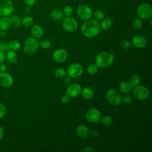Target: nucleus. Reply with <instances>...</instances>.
<instances>
[{
    "label": "nucleus",
    "mask_w": 152,
    "mask_h": 152,
    "mask_svg": "<svg viewBox=\"0 0 152 152\" xmlns=\"http://www.w3.org/2000/svg\"><path fill=\"white\" fill-rule=\"evenodd\" d=\"M82 34L86 37L91 38L96 36L100 31L101 28L99 21L94 19L85 20L81 28Z\"/></svg>",
    "instance_id": "f257e3e1"
},
{
    "label": "nucleus",
    "mask_w": 152,
    "mask_h": 152,
    "mask_svg": "<svg viewBox=\"0 0 152 152\" xmlns=\"http://www.w3.org/2000/svg\"><path fill=\"white\" fill-rule=\"evenodd\" d=\"M114 61L113 55L109 52H103L99 53L95 58V64L100 68H107Z\"/></svg>",
    "instance_id": "f03ea898"
},
{
    "label": "nucleus",
    "mask_w": 152,
    "mask_h": 152,
    "mask_svg": "<svg viewBox=\"0 0 152 152\" xmlns=\"http://www.w3.org/2000/svg\"><path fill=\"white\" fill-rule=\"evenodd\" d=\"M39 42L37 39L34 37H28L27 38L23 45L24 51L26 54L31 55L35 53L39 48Z\"/></svg>",
    "instance_id": "7ed1b4c3"
},
{
    "label": "nucleus",
    "mask_w": 152,
    "mask_h": 152,
    "mask_svg": "<svg viewBox=\"0 0 152 152\" xmlns=\"http://www.w3.org/2000/svg\"><path fill=\"white\" fill-rule=\"evenodd\" d=\"M137 14L138 17L141 20L150 19L152 15L151 7L147 3H142L138 6Z\"/></svg>",
    "instance_id": "20e7f679"
},
{
    "label": "nucleus",
    "mask_w": 152,
    "mask_h": 152,
    "mask_svg": "<svg viewBox=\"0 0 152 152\" xmlns=\"http://www.w3.org/2000/svg\"><path fill=\"white\" fill-rule=\"evenodd\" d=\"M133 96L137 100L142 101L147 99L150 95L149 90L147 87L143 86L138 85L133 87Z\"/></svg>",
    "instance_id": "39448f33"
},
{
    "label": "nucleus",
    "mask_w": 152,
    "mask_h": 152,
    "mask_svg": "<svg viewBox=\"0 0 152 152\" xmlns=\"http://www.w3.org/2000/svg\"><path fill=\"white\" fill-rule=\"evenodd\" d=\"M83 72V66L77 62H74L69 65L66 73L69 77L72 78H77L80 77Z\"/></svg>",
    "instance_id": "423d86ee"
},
{
    "label": "nucleus",
    "mask_w": 152,
    "mask_h": 152,
    "mask_svg": "<svg viewBox=\"0 0 152 152\" xmlns=\"http://www.w3.org/2000/svg\"><path fill=\"white\" fill-rule=\"evenodd\" d=\"M77 14L79 18L85 21L91 18L93 15V11L88 5L81 4L77 8Z\"/></svg>",
    "instance_id": "0eeeda50"
},
{
    "label": "nucleus",
    "mask_w": 152,
    "mask_h": 152,
    "mask_svg": "<svg viewBox=\"0 0 152 152\" xmlns=\"http://www.w3.org/2000/svg\"><path fill=\"white\" fill-rule=\"evenodd\" d=\"M121 96L119 92L114 89H109L106 94V97L107 102L112 106L119 105L122 100Z\"/></svg>",
    "instance_id": "6e6552de"
},
{
    "label": "nucleus",
    "mask_w": 152,
    "mask_h": 152,
    "mask_svg": "<svg viewBox=\"0 0 152 152\" xmlns=\"http://www.w3.org/2000/svg\"><path fill=\"white\" fill-rule=\"evenodd\" d=\"M62 27L68 32H74L78 28L77 21L71 16L63 18L62 21Z\"/></svg>",
    "instance_id": "1a4fd4ad"
},
{
    "label": "nucleus",
    "mask_w": 152,
    "mask_h": 152,
    "mask_svg": "<svg viewBox=\"0 0 152 152\" xmlns=\"http://www.w3.org/2000/svg\"><path fill=\"white\" fill-rule=\"evenodd\" d=\"M14 11V5L11 0H0V16H8Z\"/></svg>",
    "instance_id": "9d476101"
},
{
    "label": "nucleus",
    "mask_w": 152,
    "mask_h": 152,
    "mask_svg": "<svg viewBox=\"0 0 152 152\" xmlns=\"http://www.w3.org/2000/svg\"><path fill=\"white\" fill-rule=\"evenodd\" d=\"M101 113L96 108H91L88 109L86 113V119L87 121L91 123H97L100 121Z\"/></svg>",
    "instance_id": "9b49d317"
},
{
    "label": "nucleus",
    "mask_w": 152,
    "mask_h": 152,
    "mask_svg": "<svg viewBox=\"0 0 152 152\" xmlns=\"http://www.w3.org/2000/svg\"><path fill=\"white\" fill-rule=\"evenodd\" d=\"M81 90V87L78 83H71L68 86L66 89V94L70 98H74L80 94Z\"/></svg>",
    "instance_id": "f8f14e48"
},
{
    "label": "nucleus",
    "mask_w": 152,
    "mask_h": 152,
    "mask_svg": "<svg viewBox=\"0 0 152 152\" xmlns=\"http://www.w3.org/2000/svg\"><path fill=\"white\" fill-rule=\"evenodd\" d=\"M14 83L11 75L5 72L0 73V86L2 87L8 88L11 87Z\"/></svg>",
    "instance_id": "ddd939ff"
},
{
    "label": "nucleus",
    "mask_w": 152,
    "mask_h": 152,
    "mask_svg": "<svg viewBox=\"0 0 152 152\" xmlns=\"http://www.w3.org/2000/svg\"><path fill=\"white\" fill-rule=\"evenodd\" d=\"M52 58L55 62L59 63L63 62L66 60L68 58V53L63 49H58L53 52Z\"/></svg>",
    "instance_id": "4468645a"
},
{
    "label": "nucleus",
    "mask_w": 152,
    "mask_h": 152,
    "mask_svg": "<svg viewBox=\"0 0 152 152\" xmlns=\"http://www.w3.org/2000/svg\"><path fill=\"white\" fill-rule=\"evenodd\" d=\"M131 43L135 47L137 48H143L147 45V41L143 36L137 34L132 38Z\"/></svg>",
    "instance_id": "2eb2a0df"
},
{
    "label": "nucleus",
    "mask_w": 152,
    "mask_h": 152,
    "mask_svg": "<svg viewBox=\"0 0 152 152\" xmlns=\"http://www.w3.org/2000/svg\"><path fill=\"white\" fill-rule=\"evenodd\" d=\"M31 34L36 39H40L44 34V30L42 27L39 24L33 25L31 27Z\"/></svg>",
    "instance_id": "dca6fc26"
},
{
    "label": "nucleus",
    "mask_w": 152,
    "mask_h": 152,
    "mask_svg": "<svg viewBox=\"0 0 152 152\" xmlns=\"http://www.w3.org/2000/svg\"><path fill=\"white\" fill-rule=\"evenodd\" d=\"M76 133L80 138L85 139L90 135V130L87 126L84 125H80L76 128Z\"/></svg>",
    "instance_id": "f3484780"
},
{
    "label": "nucleus",
    "mask_w": 152,
    "mask_h": 152,
    "mask_svg": "<svg viewBox=\"0 0 152 152\" xmlns=\"http://www.w3.org/2000/svg\"><path fill=\"white\" fill-rule=\"evenodd\" d=\"M12 26V22L11 18L5 16L0 18V30L5 31L10 28Z\"/></svg>",
    "instance_id": "a211bd4d"
},
{
    "label": "nucleus",
    "mask_w": 152,
    "mask_h": 152,
    "mask_svg": "<svg viewBox=\"0 0 152 152\" xmlns=\"http://www.w3.org/2000/svg\"><path fill=\"white\" fill-rule=\"evenodd\" d=\"M81 97L85 99V100H90L91 98H93L94 96V91L92 88L88 87H86L81 88V92H80Z\"/></svg>",
    "instance_id": "6ab92c4d"
},
{
    "label": "nucleus",
    "mask_w": 152,
    "mask_h": 152,
    "mask_svg": "<svg viewBox=\"0 0 152 152\" xmlns=\"http://www.w3.org/2000/svg\"><path fill=\"white\" fill-rule=\"evenodd\" d=\"M64 17V14L63 11L59 8L54 9L50 12V17L53 20L56 21L62 20Z\"/></svg>",
    "instance_id": "aec40b11"
},
{
    "label": "nucleus",
    "mask_w": 152,
    "mask_h": 152,
    "mask_svg": "<svg viewBox=\"0 0 152 152\" xmlns=\"http://www.w3.org/2000/svg\"><path fill=\"white\" fill-rule=\"evenodd\" d=\"M133 87L129 81H122L119 84V89L123 93H128L132 90Z\"/></svg>",
    "instance_id": "412c9836"
},
{
    "label": "nucleus",
    "mask_w": 152,
    "mask_h": 152,
    "mask_svg": "<svg viewBox=\"0 0 152 152\" xmlns=\"http://www.w3.org/2000/svg\"><path fill=\"white\" fill-rule=\"evenodd\" d=\"M112 20L109 17H104L103 20H101V23L100 24L101 29L103 30H109L112 26Z\"/></svg>",
    "instance_id": "4be33fe9"
},
{
    "label": "nucleus",
    "mask_w": 152,
    "mask_h": 152,
    "mask_svg": "<svg viewBox=\"0 0 152 152\" xmlns=\"http://www.w3.org/2000/svg\"><path fill=\"white\" fill-rule=\"evenodd\" d=\"M5 58L10 63H14L17 59V55L15 51L8 50L5 55Z\"/></svg>",
    "instance_id": "5701e85b"
},
{
    "label": "nucleus",
    "mask_w": 152,
    "mask_h": 152,
    "mask_svg": "<svg viewBox=\"0 0 152 152\" xmlns=\"http://www.w3.org/2000/svg\"><path fill=\"white\" fill-rule=\"evenodd\" d=\"M21 24L26 27H30L34 24V20L31 16L27 15L22 18Z\"/></svg>",
    "instance_id": "b1692460"
},
{
    "label": "nucleus",
    "mask_w": 152,
    "mask_h": 152,
    "mask_svg": "<svg viewBox=\"0 0 152 152\" xmlns=\"http://www.w3.org/2000/svg\"><path fill=\"white\" fill-rule=\"evenodd\" d=\"M100 121L102 125L104 126H109L112 124L113 119L109 115H105L102 118H100Z\"/></svg>",
    "instance_id": "393cba45"
},
{
    "label": "nucleus",
    "mask_w": 152,
    "mask_h": 152,
    "mask_svg": "<svg viewBox=\"0 0 152 152\" xmlns=\"http://www.w3.org/2000/svg\"><path fill=\"white\" fill-rule=\"evenodd\" d=\"M11 19L12 25L14 27L18 28V27H20V26L21 25V20L18 15H13L11 17Z\"/></svg>",
    "instance_id": "a878e982"
},
{
    "label": "nucleus",
    "mask_w": 152,
    "mask_h": 152,
    "mask_svg": "<svg viewBox=\"0 0 152 152\" xmlns=\"http://www.w3.org/2000/svg\"><path fill=\"white\" fill-rule=\"evenodd\" d=\"M129 82L130 83V84L134 87H135V86H137L140 84V78L138 76V75L133 74V75H131V77L129 78Z\"/></svg>",
    "instance_id": "bb28decb"
},
{
    "label": "nucleus",
    "mask_w": 152,
    "mask_h": 152,
    "mask_svg": "<svg viewBox=\"0 0 152 152\" xmlns=\"http://www.w3.org/2000/svg\"><path fill=\"white\" fill-rule=\"evenodd\" d=\"M92 16H93L94 20L99 21H101L102 20H103L104 18V14L102 11L97 10L95 11L94 12H93Z\"/></svg>",
    "instance_id": "cd10ccee"
},
{
    "label": "nucleus",
    "mask_w": 152,
    "mask_h": 152,
    "mask_svg": "<svg viewBox=\"0 0 152 152\" xmlns=\"http://www.w3.org/2000/svg\"><path fill=\"white\" fill-rule=\"evenodd\" d=\"M10 49L13 51L18 50L21 48L20 43L17 40H12L9 43Z\"/></svg>",
    "instance_id": "c85d7f7f"
},
{
    "label": "nucleus",
    "mask_w": 152,
    "mask_h": 152,
    "mask_svg": "<svg viewBox=\"0 0 152 152\" xmlns=\"http://www.w3.org/2000/svg\"><path fill=\"white\" fill-rule=\"evenodd\" d=\"M132 26L134 28L139 30L141 29L143 26V23L141 19L138 17L135 18L132 21Z\"/></svg>",
    "instance_id": "c756f323"
},
{
    "label": "nucleus",
    "mask_w": 152,
    "mask_h": 152,
    "mask_svg": "<svg viewBox=\"0 0 152 152\" xmlns=\"http://www.w3.org/2000/svg\"><path fill=\"white\" fill-rule=\"evenodd\" d=\"M87 71L90 75H94L97 72L98 66L96 64H91L87 66Z\"/></svg>",
    "instance_id": "7c9ffc66"
},
{
    "label": "nucleus",
    "mask_w": 152,
    "mask_h": 152,
    "mask_svg": "<svg viewBox=\"0 0 152 152\" xmlns=\"http://www.w3.org/2000/svg\"><path fill=\"white\" fill-rule=\"evenodd\" d=\"M39 46L43 49H48L51 47L52 43L48 39H43L39 42Z\"/></svg>",
    "instance_id": "2f4dec72"
},
{
    "label": "nucleus",
    "mask_w": 152,
    "mask_h": 152,
    "mask_svg": "<svg viewBox=\"0 0 152 152\" xmlns=\"http://www.w3.org/2000/svg\"><path fill=\"white\" fill-rule=\"evenodd\" d=\"M55 75L58 78H64L66 75V71L62 68H58L55 70Z\"/></svg>",
    "instance_id": "473e14b6"
},
{
    "label": "nucleus",
    "mask_w": 152,
    "mask_h": 152,
    "mask_svg": "<svg viewBox=\"0 0 152 152\" xmlns=\"http://www.w3.org/2000/svg\"><path fill=\"white\" fill-rule=\"evenodd\" d=\"M62 11L66 17H69L73 14V9L70 5L65 6Z\"/></svg>",
    "instance_id": "72a5a7b5"
},
{
    "label": "nucleus",
    "mask_w": 152,
    "mask_h": 152,
    "mask_svg": "<svg viewBox=\"0 0 152 152\" xmlns=\"http://www.w3.org/2000/svg\"><path fill=\"white\" fill-rule=\"evenodd\" d=\"M10 50L9 43L7 42H0V51L5 52V51H8Z\"/></svg>",
    "instance_id": "f704fd0d"
},
{
    "label": "nucleus",
    "mask_w": 152,
    "mask_h": 152,
    "mask_svg": "<svg viewBox=\"0 0 152 152\" xmlns=\"http://www.w3.org/2000/svg\"><path fill=\"white\" fill-rule=\"evenodd\" d=\"M120 46H121V48L122 50H126L129 49L131 48V43L130 42H129L128 40H124V41L121 42Z\"/></svg>",
    "instance_id": "c9c22d12"
},
{
    "label": "nucleus",
    "mask_w": 152,
    "mask_h": 152,
    "mask_svg": "<svg viewBox=\"0 0 152 152\" xmlns=\"http://www.w3.org/2000/svg\"><path fill=\"white\" fill-rule=\"evenodd\" d=\"M121 100L125 103H129L132 101V97L130 94L126 93L125 95L121 97Z\"/></svg>",
    "instance_id": "e433bc0d"
},
{
    "label": "nucleus",
    "mask_w": 152,
    "mask_h": 152,
    "mask_svg": "<svg viewBox=\"0 0 152 152\" xmlns=\"http://www.w3.org/2000/svg\"><path fill=\"white\" fill-rule=\"evenodd\" d=\"M6 108L4 104L0 103V119L3 118L6 114Z\"/></svg>",
    "instance_id": "4c0bfd02"
},
{
    "label": "nucleus",
    "mask_w": 152,
    "mask_h": 152,
    "mask_svg": "<svg viewBox=\"0 0 152 152\" xmlns=\"http://www.w3.org/2000/svg\"><path fill=\"white\" fill-rule=\"evenodd\" d=\"M61 102L63 104H67L70 100V97L67 95V94H65L62 97H61Z\"/></svg>",
    "instance_id": "58836bf2"
},
{
    "label": "nucleus",
    "mask_w": 152,
    "mask_h": 152,
    "mask_svg": "<svg viewBox=\"0 0 152 152\" xmlns=\"http://www.w3.org/2000/svg\"><path fill=\"white\" fill-rule=\"evenodd\" d=\"M64 83L65 85H66V86H68L69 84H70L71 83V81H72V78H71L70 77H69L68 75V76H65V77H64Z\"/></svg>",
    "instance_id": "ea45409f"
},
{
    "label": "nucleus",
    "mask_w": 152,
    "mask_h": 152,
    "mask_svg": "<svg viewBox=\"0 0 152 152\" xmlns=\"http://www.w3.org/2000/svg\"><path fill=\"white\" fill-rule=\"evenodd\" d=\"M23 1L27 5L32 6L36 3V0H23Z\"/></svg>",
    "instance_id": "a19ab883"
},
{
    "label": "nucleus",
    "mask_w": 152,
    "mask_h": 152,
    "mask_svg": "<svg viewBox=\"0 0 152 152\" xmlns=\"http://www.w3.org/2000/svg\"><path fill=\"white\" fill-rule=\"evenodd\" d=\"M31 10V9L30 6L27 5L26 7H24L23 11H24V13L26 15H28V14H30Z\"/></svg>",
    "instance_id": "79ce46f5"
},
{
    "label": "nucleus",
    "mask_w": 152,
    "mask_h": 152,
    "mask_svg": "<svg viewBox=\"0 0 152 152\" xmlns=\"http://www.w3.org/2000/svg\"><path fill=\"white\" fill-rule=\"evenodd\" d=\"M8 69V67H7V65L4 64H0V71L1 72H5Z\"/></svg>",
    "instance_id": "37998d69"
},
{
    "label": "nucleus",
    "mask_w": 152,
    "mask_h": 152,
    "mask_svg": "<svg viewBox=\"0 0 152 152\" xmlns=\"http://www.w3.org/2000/svg\"><path fill=\"white\" fill-rule=\"evenodd\" d=\"M5 59V54L4 52L0 51V64L3 63Z\"/></svg>",
    "instance_id": "c03bdc74"
},
{
    "label": "nucleus",
    "mask_w": 152,
    "mask_h": 152,
    "mask_svg": "<svg viewBox=\"0 0 152 152\" xmlns=\"http://www.w3.org/2000/svg\"><path fill=\"white\" fill-rule=\"evenodd\" d=\"M83 152H87V151H94L95 150L91 147H86L85 148H84L82 150Z\"/></svg>",
    "instance_id": "a18cd8bd"
},
{
    "label": "nucleus",
    "mask_w": 152,
    "mask_h": 152,
    "mask_svg": "<svg viewBox=\"0 0 152 152\" xmlns=\"http://www.w3.org/2000/svg\"><path fill=\"white\" fill-rule=\"evenodd\" d=\"M90 134L93 137H97L99 135V132L97 130H93L90 132Z\"/></svg>",
    "instance_id": "49530a36"
},
{
    "label": "nucleus",
    "mask_w": 152,
    "mask_h": 152,
    "mask_svg": "<svg viewBox=\"0 0 152 152\" xmlns=\"http://www.w3.org/2000/svg\"><path fill=\"white\" fill-rule=\"evenodd\" d=\"M4 137V129L1 126H0V140L2 139Z\"/></svg>",
    "instance_id": "de8ad7c7"
},
{
    "label": "nucleus",
    "mask_w": 152,
    "mask_h": 152,
    "mask_svg": "<svg viewBox=\"0 0 152 152\" xmlns=\"http://www.w3.org/2000/svg\"><path fill=\"white\" fill-rule=\"evenodd\" d=\"M1 31H0V37H1Z\"/></svg>",
    "instance_id": "09e8293b"
},
{
    "label": "nucleus",
    "mask_w": 152,
    "mask_h": 152,
    "mask_svg": "<svg viewBox=\"0 0 152 152\" xmlns=\"http://www.w3.org/2000/svg\"><path fill=\"white\" fill-rule=\"evenodd\" d=\"M143 1H146V0H143Z\"/></svg>",
    "instance_id": "8fccbe9b"
}]
</instances>
